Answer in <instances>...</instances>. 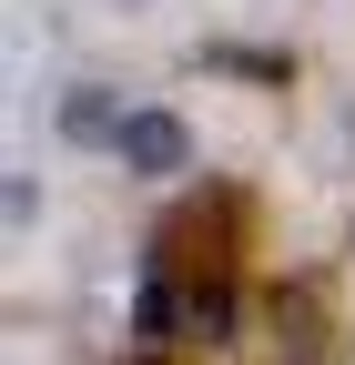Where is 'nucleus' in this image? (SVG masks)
I'll return each instance as SVG.
<instances>
[{
    "label": "nucleus",
    "instance_id": "obj_1",
    "mask_svg": "<svg viewBox=\"0 0 355 365\" xmlns=\"http://www.w3.org/2000/svg\"><path fill=\"white\" fill-rule=\"evenodd\" d=\"M254 365H335V314L315 284H264L244 304V335H234Z\"/></svg>",
    "mask_w": 355,
    "mask_h": 365
},
{
    "label": "nucleus",
    "instance_id": "obj_6",
    "mask_svg": "<svg viewBox=\"0 0 355 365\" xmlns=\"http://www.w3.org/2000/svg\"><path fill=\"white\" fill-rule=\"evenodd\" d=\"M143 365H163V355H143Z\"/></svg>",
    "mask_w": 355,
    "mask_h": 365
},
{
    "label": "nucleus",
    "instance_id": "obj_5",
    "mask_svg": "<svg viewBox=\"0 0 355 365\" xmlns=\"http://www.w3.org/2000/svg\"><path fill=\"white\" fill-rule=\"evenodd\" d=\"M31 213H41V182H31V173H11V234H31Z\"/></svg>",
    "mask_w": 355,
    "mask_h": 365
},
{
    "label": "nucleus",
    "instance_id": "obj_2",
    "mask_svg": "<svg viewBox=\"0 0 355 365\" xmlns=\"http://www.w3.org/2000/svg\"><path fill=\"white\" fill-rule=\"evenodd\" d=\"M112 163H122L132 182H173V173H193V122L173 112V102H132V122H122Z\"/></svg>",
    "mask_w": 355,
    "mask_h": 365
},
{
    "label": "nucleus",
    "instance_id": "obj_4",
    "mask_svg": "<svg viewBox=\"0 0 355 365\" xmlns=\"http://www.w3.org/2000/svg\"><path fill=\"white\" fill-rule=\"evenodd\" d=\"M132 335H143V345H173V335H183V284H173L163 264L143 274V294H132Z\"/></svg>",
    "mask_w": 355,
    "mask_h": 365
},
{
    "label": "nucleus",
    "instance_id": "obj_3",
    "mask_svg": "<svg viewBox=\"0 0 355 365\" xmlns=\"http://www.w3.org/2000/svg\"><path fill=\"white\" fill-rule=\"evenodd\" d=\"M122 122H132V102H122L112 81H71V91H61V143L112 153V143H122Z\"/></svg>",
    "mask_w": 355,
    "mask_h": 365
}]
</instances>
